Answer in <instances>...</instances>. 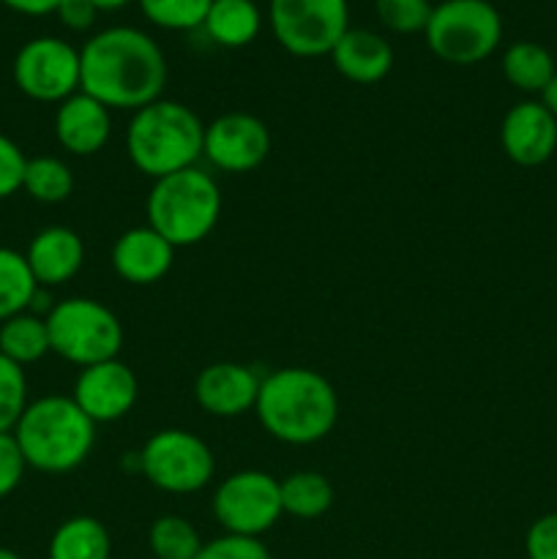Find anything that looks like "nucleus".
<instances>
[{
    "label": "nucleus",
    "instance_id": "obj_1",
    "mask_svg": "<svg viewBox=\"0 0 557 559\" xmlns=\"http://www.w3.org/2000/svg\"><path fill=\"white\" fill-rule=\"evenodd\" d=\"M167 58L147 33L115 25L80 49V91L107 109H137L158 102L167 85Z\"/></svg>",
    "mask_w": 557,
    "mask_h": 559
},
{
    "label": "nucleus",
    "instance_id": "obj_2",
    "mask_svg": "<svg viewBox=\"0 0 557 559\" xmlns=\"http://www.w3.org/2000/svg\"><path fill=\"white\" fill-rule=\"evenodd\" d=\"M254 413L273 440L315 445L336 426L339 396L320 371L287 366L262 377Z\"/></svg>",
    "mask_w": 557,
    "mask_h": 559
},
{
    "label": "nucleus",
    "instance_id": "obj_3",
    "mask_svg": "<svg viewBox=\"0 0 557 559\" xmlns=\"http://www.w3.org/2000/svg\"><path fill=\"white\" fill-rule=\"evenodd\" d=\"M205 123L186 104L158 98L137 109L126 129V153L145 178H167L197 167L202 158Z\"/></svg>",
    "mask_w": 557,
    "mask_h": 559
},
{
    "label": "nucleus",
    "instance_id": "obj_4",
    "mask_svg": "<svg viewBox=\"0 0 557 559\" xmlns=\"http://www.w3.org/2000/svg\"><path fill=\"white\" fill-rule=\"evenodd\" d=\"M11 435L27 467L49 475L76 469L96 445V424L71 396H42L31 402Z\"/></svg>",
    "mask_w": 557,
    "mask_h": 559
},
{
    "label": "nucleus",
    "instance_id": "obj_5",
    "mask_svg": "<svg viewBox=\"0 0 557 559\" xmlns=\"http://www.w3.org/2000/svg\"><path fill=\"white\" fill-rule=\"evenodd\" d=\"M145 211L147 227L156 229L173 249H186L202 243L216 229L222 216V191L205 169H180L153 180Z\"/></svg>",
    "mask_w": 557,
    "mask_h": 559
},
{
    "label": "nucleus",
    "instance_id": "obj_6",
    "mask_svg": "<svg viewBox=\"0 0 557 559\" xmlns=\"http://www.w3.org/2000/svg\"><path fill=\"white\" fill-rule=\"evenodd\" d=\"M44 320L52 353L80 369L115 360L123 347L120 320L112 309L93 298L58 300Z\"/></svg>",
    "mask_w": 557,
    "mask_h": 559
},
{
    "label": "nucleus",
    "instance_id": "obj_7",
    "mask_svg": "<svg viewBox=\"0 0 557 559\" xmlns=\"http://www.w3.org/2000/svg\"><path fill=\"white\" fill-rule=\"evenodd\" d=\"M426 47L453 66L489 58L502 38V16L489 0H442L431 9L424 31Z\"/></svg>",
    "mask_w": 557,
    "mask_h": 559
},
{
    "label": "nucleus",
    "instance_id": "obj_8",
    "mask_svg": "<svg viewBox=\"0 0 557 559\" xmlns=\"http://www.w3.org/2000/svg\"><path fill=\"white\" fill-rule=\"evenodd\" d=\"M213 473V451L186 429L156 431L140 451V475L167 495H197L211 484Z\"/></svg>",
    "mask_w": 557,
    "mask_h": 559
},
{
    "label": "nucleus",
    "instance_id": "obj_9",
    "mask_svg": "<svg viewBox=\"0 0 557 559\" xmlns=\"http://www.w3.org/2000/svg\"><path fill=\"white\" fill-rule=\"evenodd\" d=\"M268 22L276 41L295 58L331 55L347 33V0H271Z\"/></svg>",
    "mask_w": 557,
    "mask_h": 559
},
{
    "label": "nucleus",
    "instance_id": "obj_10",
    "mask_svg": "<svg viewBox=\"0 0 557 559\" xmlns=\"http://www.w3.org/2000/svg\"><path fill=\"white\" fill-rule=\"evenodd\" d=\"M211 508L224 533L246 538H262L284 516L278 480L262 469H240L224 478Z\"/></svg>",
    "mask_w": 557,
    "mask_h": 559
},
{
    "label": "nucleus",
    "instance_id": "obj_11",
    "mask_svg": "<svg viewBox=\"0 0 557 559\" xmlns=\"http://www.w3.org/2000/svg\"><path fill=\"white\" fill-rule=\"evenodd\" d=\"M14 82L33 102H66L80 91V49L58 36L31 38L14 58Z\"/></svg>",
    "mask_w": 557,
    "mask_h": 559
},
{
    "label": "nucleus",
    "instance_id": "obj_12",
    "mask_svg": "<svg viewBox=\"0 0 557 559\" xmlns=\"http://www.w3.org/2000/svg\"><path fill=\"white\" fill-rule=\"evenodd\" d=\"M271 153V131L257 115L227 112L205 126L202 156L227 175H246Z\"/></svg>",
    "mask_w": 557,
    "mask_h": 559
},
{
    "label": "nucleus",
    "instance_id": "obj_13",
    "mask_svg": "<svg viewBox=\"0 0 557 559\" xmlns=\"http://www.w3.org/2000/svg\"><path fill=\"white\" fill-rule=\"evenodd\" d=\"M140 382L123 360H104L80 371L71 399L93 424H115L134 409Z\"/></svg>",
    "mask_w": 557,
    "mask_h": 559
},
{
    "label": "nucleus",
    "instance_id": "obj_14",
    "mask_svg": "<svg viewBox=\"0 0 557 559\" xmlns=\"http://www.w3.org/2000/svg\"><path fill=\"white\" fill-rule=\"evenodd\" d=\"M500 145L519 167H541L557 151V118L535 98L513 104L500 123Z\"/></svg>",
    "mask_w": 557,
    "mask_h": 559
},
{
    "label": "nucleus",
    "instance_id": "obj_15",
    "mask_svg": "<svg viewBox=\"0 0 557 559\" xmlns=\"http://www.w3.org/2000/svg\"><path fill=\"white\" fill-rule=\"evenodd\" d=\"M260 377L251 366L235 360H218L205 366L194 382V399L200 409L213 418H240L257 407Z\"/></svg>",
    "mask_w": 557,
    "mask_h": 559
},
{
    "label": "nucleus",
    "instance_id": "obj_16",
    "mask_svg": "<svg viewBox=\"0 0 557 559\" xmlns=\"http://www.w3.org/2000/svg\"><path fill=\"white\" fill-rule=\"evenodd\" d=\"M112 134V115L87 93L76 91L58 104L55 112V140L71 156H96Z\"/></svg>",
    "mask_w": 557,
    "mask_h": 559
},
{
    "label": "nucleus",
    "instance_id": "obj_17",
    "mask_svg": "<svg viewBox=\"0 0 557 559\" xmlns=\"http://www.w3.org/2000/svg\"><path fill=\"white\" fill-rule=\"evenodd\" d=\"M175 249L153 227H131L115 240L112 267L126 284L151 287L173 271Z\"/></svg>",
    "mask_w": 557,
    "mask_h": 559
},
{
    "label": "nucleus",
    "instance_id": "obj_18",
    "mask_svg": "<svg viewBox=\"0 0 557 559\" xmlns=\"http://www.w3.org/2000/svg\"><path fill=\"white\" fill-rule=\"evenodd\" d=\"M25 260L31 265L33 278L38 287H60L71 282L82 271L85 262V243L80 235L69 227H47L33 235L31 246L25 251Z\"/></svg>",
    "mask_w": 557,
    "mask_h": 559
},
{
    "label": "nucleus",
    "instance_id": "obj_19",
    "mask_svg": "<svg viewBox=\"0 0 557 559\" xmlns=\"http://www.w3.org/2000/svg\"><path fill=\"white\" fill-rule=\"evenodd\" d=\"M333 69L355 85H375L388 76L393 66V49L380 33L364 27H347L331 49Z\"/></svg>",
    "mask_w": 557,
    "mask_h": 559
},
{
    "label": "nucleus",
    "instance_id": "obj_20",
    "mask_svg": "<svg viewBox=\"0 0 557 559\" xmlns=\"http://www.w3.org/2000/svg\"><path fill=\"white\" fill-rule=\"evenodd\" d=\"M218 47H249L262 27V14L254 0H213L202 22Z\"/></svg>",
    "mask_w": 557,
    "mask_h": 559
},
{
    "label": "nucleus",
    "instance_id": "obj_21",
    "mask_svg": "<svg viewBox=\"0 0 557 559\" xmlns=\"http://www.w3.org/2000/svg\"><path fill=\"white\" fill-rule=\"evenodd\" d=\"M49 559H109L112 538L93 516H71L49 538Z\"/></svg>",
    "mask_w": 557,
    "mask_h": 559
},
{
    "label": "nucleus",
    "instance_id": "obj_22",
    "mask_svg": "<svg viewBox=\"0 0 557 559\" xmlns=\"http://www.w3.org/2000/svg\"><path fill=\"white\" fill-rule=\"evenodd\" d=\"M557 63L546 47L535 41H517L502 52V74H506L508 85L517 91L530 93H544L549 87L552 76H555Z\"/></svg>",
    "mask_w": 557,
    "mask_h": 559
},
{
    "label": "nucleus",
    "instance_id": "obj_23",
    "mask_svg": "<svg viewBox=\"0 0 557 559\" xmlns=\"http://www.w3.org/2000/svg\"><path fill=\"white\" fill-rule=\"evenodd\" d=\"M278 489H282V511L300 522L325 516L333 506L331 480L311 469L287 475L284 480H278Z\"/></svg>",
    "mask_w": 557,
    "mask_h": 559
},
{
    "label": "nucleus",
    "instance_id": "obj_24",
    "mask_svg": "<svg viewBox=\"0 0 557 559\" xmlns=\"http://www.w3.org/2000/svg\"><path fill=\"white\" fill-rule=\"evenodd\" d=\"M49 353H52V347H49V331L44 317L22 311V314L0 322V355L14 360L16 366L25 369Z\"/></svg>",
    "mask_w": 557,
    "mask_h": 559
},
{
    "label": "nucleus",
    "instance_id": "obj_25",
    "mask_svg": "<svg viewBox=\"0 0 557 559\" xmlns=\"http://www.w3.org/2000/svg\"><path fill=\"white\" fill-rule=\"evenodd\" d=\"M38 282L33 278L25 254L0 246V322L31 309Z\"/></svg>",
    "mask_w": 557,
    "mask_h": 559
},
{
    "label": "nucleus",
    "instance_id": "obj_26",
    "mask_svg": "<svg viewBox=\"0 0 557 559\" xmlns=\"http://www.w3.org/2000/svg\"><path fill=\"white\" fill-rule=\"evenodd\" d=\"M22 191L42 205H58L66 202L74 191V173L69 164L55 156L27 158L25 178H22Z\"/></svg>",
    "mask_w": 557,
    "mask_h": 559
},
{
    "label": "nucleus",
    "instance_id": "obj_27",
    "mask_svg": "<svg viewBox=\"0 0 557 559\" xmlns=\"http://www.w3.org/2000/svg\"><path fill=\"white\" fill-rule=\"evenodd\" d=\"M153 559H194L202 549V538L191 522L183 516H158L147 533Z\"/></svg>",
    "mask_w": 557,
    "mask_h": 559
},
{
    "label": "nucleus",
    "instance_id": "obj_28",
    "mask_svg": "<svg viewBox=\"0 0 557 559\" xmlns=\"http://www.w3.org/2000/svg\"><path fill=\"white\" fill-rule=\"evenodd\" d=\"M147 22L167 31H194L205 22L213 0H137Z\"/></svg>",
    "mask_w": 557,
    "mask_h": 559
},
{
    "label": "nucleus",
    "instance_id": "obj_29",
    "mask_svg": "<svg viewBox=\"0 0 557 559\" xmlns=\"http://www.w3.org/2000/svg\"><path fill=\"white\" fill-rule=\"evenodd\" d=\"M27 377L22 366L0 355V435H11L27 407Z\"/></svg>",
    "mask_w": 557,
    "mask_h": 559
},
{
    "label": "nucleus",
    "instance_id": "obj_30",
    "mask_svg": "<svg viewBox=\"0 0 557 559\" xmlns=\"http://www.w3.org/2000/svg\"><path fill=\"white\" fill-rule=\"evenodd\" d=\"M377 16L393 33H424L435 5L429 0H375Z\"/></svg>",
    "mask_w": 557,
    "mask_h": 559
},
{
    "label": "nucleus",
    "instance_id": "obj_31",
    "mask_svg": "<svg viewBox=\"0 0 557 559\" xmlns=\"http://www.w3.org/2000/svg\"><path fill=\"white\" fill-rule=\"evenodd\" d=\"M194 559H271V551L260 538L224 533L218 538L205 540Z\"/></svg>",
    "mask_w": 557,
    "mask_h": 559
},
{
    "label": "nucleus",
    "instance_id": "obj_32",
    "mask_svg": "<svg viewBox=\"0 0 557 559\" xmlns=\"http://www.w3.org/2000/svg\"><path fill=\"white\" fill-rule=\"evenodd\" d=\"M27 156L11 136L0 134V200H9L22 189Z\"/></svg>",
    "mask_w": 557,
    "mask_h": 559
},
{
    "label": "nucleus",
    "instance_id": "obj_33",
    "mask_svg": "<svg viewBox=\"0 0 557 559\" xmlns=\"http://www.w3.org/2000/svg\"><path fill=\"white\" fill-rule=\"evenodd\" d=\"M528 559H557V511L544 513L530 524L524 535Z\"/></svg>",
    "mask_w": 557,
    "mask_h": 559
},
{
    "label": "nucleus",
    "instance_id": "obj_34",
    "mask_svg": "<svg viewBox=\"0 0 557 559\" xmlns=\"http://www.w3.org/2000/svg\"><path fill=\"white\" fill-rule=\"evenodd\" d=\"M27 462L16 445L14 435H0V500L9 497L25 478Z\"/></svg>",
    "mask_w": 557,
    "mask_h": 559
},
{
    "label": "nucleus",
    "instance_id": "obj_35",
    "mask_svg": "<svg viewBox=\"0 0 557 559\" xmlns=\"http://www.w3.org/2000/svg\"><path fill=\"white\" fill-rule=\"evenodd\" d=\"M55 14H58V20L63 22L69 31H87V27L96 22L98 9L93 0H60Z\"/></svg>",
    "mask_w": 557,
    "mask_h": 559
},
{
    "label": "nucleus",
    "instance_id": "obj_36",
    "mask_svg": "<svg viewBox=\"0 0 557 559\" xmlns=\"http://www.w3.org/2000/svg\"><path fill=\"white\" fill-rule=\"evenodd\" d=\"M0 3L9 5L11 11H16V14L44 16V14H55V9L60 5V0H0Z\"/></svg>",
    "mask_w": 557,
    "mask_h": 559
},
{
    "label": "nucleus",
    "instance_id": "obj_37",
    "mask_svg": "<svg viewBox=\"0 0 557 559\" xmlns=\"http://www.w3.org/2000/svg\"><path fill=\"white\" fill-rule=\"evenodd\" d=\"M541 102H544L546 107H549V112L557 118V71H555V76H552L549 87H546V91L541 93Z\"/></svg>",
    "mask_w": 557,
    "mask_h": 559
},
{
    "label": "nucleus",
    "instance_id": "obj_38",
    "mask_svg": "<svg viewBox=\"0 0 557 559\" xmlns=\"http://www.w3.org/2000/svg\"><path fill=\"white\" fill-rule=\"evenodd\" d=\"M93 3H96L98 11H118L123 5H129L131 0H93Z\"/></svg>",
    "mask_w": 557,
    "mask_h": 559
},
{
    "label": "nucleus",
    "instance_id": "obj_39",
    "mask_svg": "<svg viewBox=\"0 0 557 559\" xmlns=\"http://www.w3.org/2000/svg\"><path fill=\"white\" fill-rule=\"evenodd\" d=\"M0 559H22V557L16 555V551H11V549H3V546H0Z\"/></svg>",
    "mask_w": 557,
    "mask_h": 559
}]
</instances>
